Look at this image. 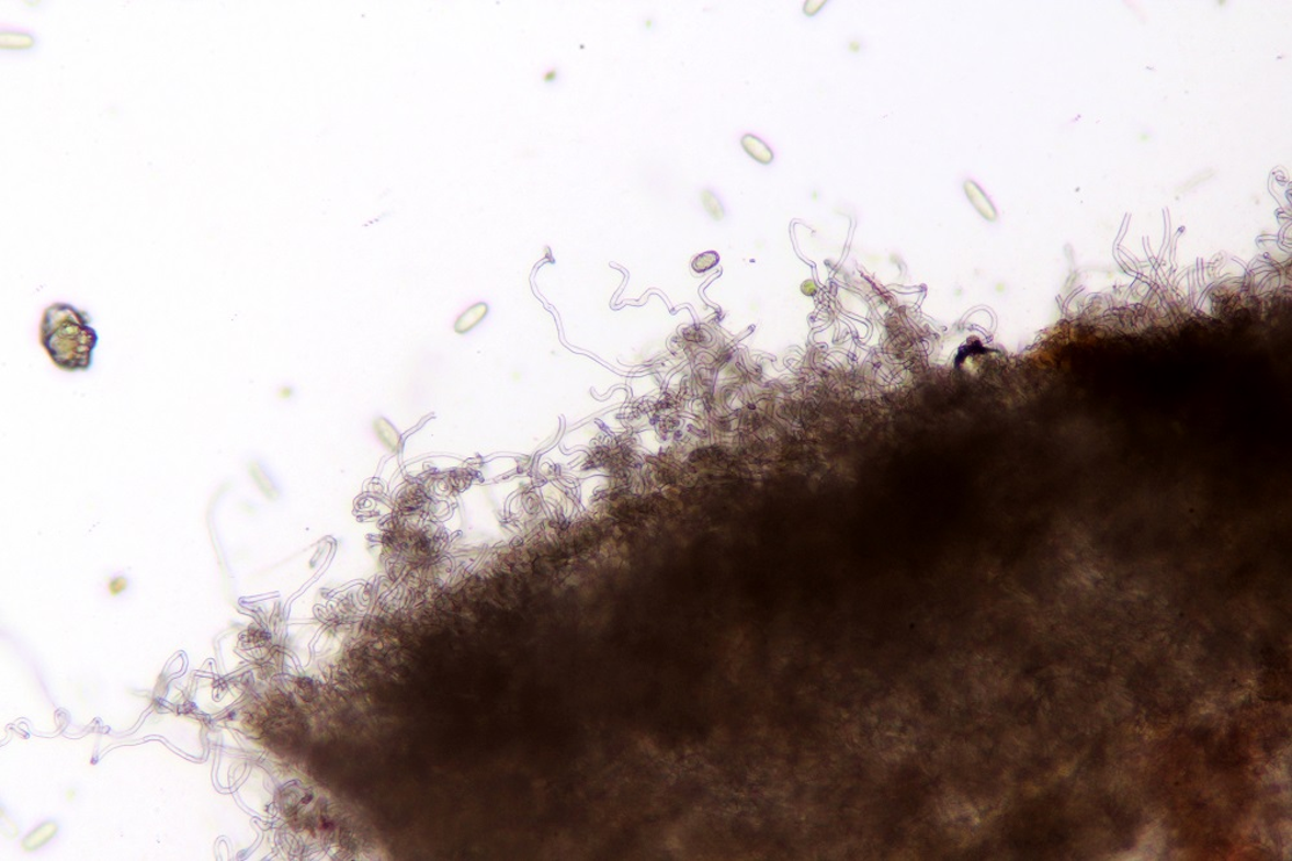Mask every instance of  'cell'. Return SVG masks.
<instances>
[{
    "mask_svg": "<svg viewBox=\"0 0 1292 861\" xmlns=\"http://www.w3.org/2000/svg\"><path fill=\"white\" fill-rule=\"evenodd\" d=\"M90 316L70 304L56 303L43 314L39 342L53 363L65 372H86L92 365L98 335Z\"/></svg>",
    "mask_w": 1292,
    "mask_h": 861,
    "instance_id": "obj_1",
    "label": "cell"
},
{
    "mask_svg": "<svg viewBox=\"0 0 1292 861\" xmlns=\"http://www.w3.org/2000/svg\"><path fill=\"white\" fill-rule=\"evenodd\" d=\"M743 146L747 154L751 155L758 161L768 163L772 161V151L769 150L761 140L755 136L746 135L743 139Z\"/></svg>",
    "mask_w": 1292,
    "mask_h": 861,
    "instance_id": "obj_2",
    "label": "cell"
}]
</instances>
